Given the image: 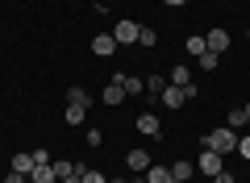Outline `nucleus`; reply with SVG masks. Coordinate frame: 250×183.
<instances>
[{
  "instance_id": "0eeeda50",
  "label": "nucleus",
  "mask_w": 250,
  "mask_h": 183,
  "mask_svg": "<svg viewBox=\"0 0 250 183\" xmlns=\"http://www.w3.org/2000/svg\"><path fill=\"white\" fill-rule=\"evenodd\" d=\"M134 125H138V133H142V138H159V117H154V113H142Z\"/></svg>"
},
{
  "instance_id": "9b49d317",
  "label": "nucleus",
  "mask_w": 250,
  "mask_h": 183,
  "mask_svg": "<svg viewBox=\"0 0 250 183\" xmlns=\"http://www.w3.org/2000/svg\"><path fill=\"white\" fill-rule=\"evenodd\" d=\"M100 96H104V104H121V100H125V87H121V83L113 79V83H108L104 92H100Z\"/></svg>"
},
{
  "instance_id": "c756f323",
  "label": "nucleus",
  "mask_w": 250,
  "mask_h": 183,
  "mask_svg": "<svg viewBox=\"0 0 250 183\" xmlns=\"http://www.w3.org/2000/svg\"><path fill=\"white\" fill-rule=\"evenodd\" d=\"M108 183H125V179H108Z\"/></svg>"
},
{
  "instance_id": "4468645a",
  "label": "nucleus",
  "mask_w": 250,
  "mask_h": 183,
  "mask_svg": "<svg viewBox=\"0 0 250 183\" xmlns=\"http://www.w3.org/2000/svg\"><path fill=\"white\" fill-rule=\"evenodd\" d=\"M67 104H80V108H88V104H92V92H83V87H71V92H67Z\"/></svg>"
},
{
  "instance_id": "bb28decb",
  "label": "nucleus",
  "mask_w": 250,
  "mask_h": 183,
  "mask_svg": "<svg viewBox=\"0 0 250 183\" xmlns=\"http://www.w3.org/2000/svg\"><path fill=\"white\" fill-rule=\"evenodd\" d=\"M59 183H80V171H75V175H67V179H59Z\"/></svg>"
},
{
  "instance_id": "4be33fe9",
  "label": "nucleus",
  "mask_w": 250,
  "mask_h": 183,
  "mask_svg": "<svg viewBox=\"0 0 250 183\" xmlns=\"http://www.w3.org/2000/svg\"><path fill=\"white\" fill-rule=\"evenodd\" d=\"M217 62H221V54H213V50L200 54V67H205V71H217Z\"/></svg>"
},
{
  "instance_id": "7c9ffc66",
  "label": "nucleus",
  "mask_w": 250,
  "mask_h": 183,
  "mask_svg": "<svg viewBox=\"0 0 250 183\" xmlns=\"http://www.w3.org/2000/svg\"><path fill=\"white\" fill-rule=\"evenodd\" d=\"M129 183H146V179H129Z\"/></svg>"
},
{
  "instance_id": "20e7f679",
  "label": "nucleus",
  "mask_w": 250,
  "mask_h": 183,
  "mask_svg": "<svg viewBox=\"0 0 250 183\" xmlns=\"http://www.w3.org/2000/svg\"><path fill=\"white\" fill-rule=\"evenodd\" d=\"M159 100H163V108H184V104H188V87H175V83H167Z\"/></svg>"
},
{
  "instance_id": "423d86ee",
  "label": "nucleus",
  "mask_w": 250,
  "mask_h": 183,
  "mask_svg": "<svg viewBox=\"0 0 250 183\" xmlns=\"http://www.w3.org/2000/svg\"><path fill=\"white\" fill-rule=\"evenodd\" d=\"M205 42H208V50H213V54H225V50H229V34H225V29H208Z\"/></svg>"
},
{
  "instance_id": "6e6552de",
  "label": "nucleus",
  "mask_w": 250,
  "mask_h": 183,
  "mask_svg": "<svg viewBox=\"0 0 250 183\" xmlns=\"http://www.w3.org/2000/svg\"><path fill=\"white\" fill-rule=\"evenodd\" d=\"M117 50V42H113V34H96L92 38V54H100V59H108V54Z\"/></svg>"
},
{
  "instance_id": "1a4fd4ad",
  "label": "nucleus",
  "mask_w": 250,
  "mask_h": 183,
  "mask_svg": "<svg viewBox=\"0 0 250 183\" xmlns=\"http://www.w3.org/2000/svg\"><path fill=\"white\" fill-rule=\"evenodd\" d=\"M29 183H59V175H54V166H50V163H38V166H34V175H29Z\"/></svg>"
},
{
  "instance_id": "393cba45",
  "label": "nucleus",
  "mask_w": 250,
  "mask_h": 183,
  "mask_svg": "<svg viewBox=\"0 0 250 183\" xmlns=\"http://www.w3.org/2000/svg\"><path fill=\"white\" fill-rule=\"evenodd\" d=\"M238 154H242V158H250V133H246V138H238Z\"/></svg>"
},
{
  "instance_id": "c85d7f7f",
  "label": "nucleus",
  "mask_w": 250,
  "mask_h": 183,
  "mask_svg": "<svg viewBox=\"0 0 250 183\" xmlns=\"http://www.w3.org/2000/svg\"><path fill=\"white\" fill-rule=\"evenodd\" d=\"M242 113H246V121H250V104H246V108H242Z\"/></svg>"
},
{
  "instance_id": "f03ea898",
  "label": "nucleus",
  "mask_w": 250,
  "mask_h": 183,
  "mask_svg": "<svg viewBox=\"0 0 250 183\" xmlns=\"http://www.w3.org/2000/svg\"><path fill=\"white\" fill-rule=\"evenodd\" d=\"M138 29H142L138 21H125V17H121L113 29H108V34H113V42H117V46H134V42H138Z\"/></svg>"
},
{
  "instance_id": "aec40b11",
  "label": "nucleus",
  "mask_w": 250,
  "mask_h": 183,
  "mask_svg": "<svg viewBox=\"0 0 250 183\" xmlns=\"http://www.w3.org/2000/svg\"><path fill=\"white\" fill-rule=\"evenodd\" d=\"M171 179H175V183H188V179H192V163H175V166H171Z\"/></svg>"
},
{
  "instance_id": "cd10ccee",
  "label": "nucleus",
  "mask_w": 250,
  "mask_h": 183,
  "mask_svg": "<svg viewBox=\"0 0 250 183\" xmlns=\"http://www.w3.org/2000/svg\"><path fill=\"white\" fill-rule=\"evenodd\" d=\"M163 4H171V9H179V4H188V0H163Z\"/></svg>"
},
{
  "instance_id": "f8f14e48",
  "label": "nucleus",
  "mask_w": 250,
  "mask_h": 183,
  "mask_svg": "<svg viewBox=\"0 0 250 183\" xmlns=\"http://www.w3.org/2000/svg\"><path fill=\"white\" fill-rule=\"evenodd\" d=\"M167 83H175V87H192V71H188L184 62H179V67L171 71V79H167Z\"/></svg>"
},
{
  "instance_id": "412c9836",
  "label": "nucleus",
  "mask_w": 250,
  "mask_h": 183,
  "mask_svg": "<svg viewBox=\"0 0 250 183\" xmlns=\"http://www.w3.org/2000/svg\"><path fill=\"white\" fill-rule=\"evenodd\" d=\"M67 125H83V117H88V108H80V104H67Z\"/></svg>"
},
{
  "instance_id": "a211bd4d",
  "label": "nucleus",
  "mask_w": 250,
  "mask_h": 183,
  "mask_svg": "<svg viewBox=\"0 0 250 183\" xmlns=\"http://www.w3.org/2000/svg\"><path fill=\"white\" fill-rule=\"evenodd\" d=\"M34 154H17V158H13V171H21V175H34Z\"/></svg>"
},
{
  "instance_id": "7ed1b4c3",
  "label": "nucleus",
  "mask_w": 250,
  "mask_h": 183,
  "mask_svg": "<svg viewBox=\"0 0 250 183\" xmlns=\"http://www.w3.org/2000/svg\"><path fill=\"white\" fill-rule=\"evenodd\" d=\"M196 166H200V171L208 175V179H213L217 171H225V163H221V154H217V150H208V146L200 150V158H196Z\"/></svg>"
},
{
  "instance_id": "6ab92c4d",
  "label": "nucleus",
  "mask_w": 250,
  "mask_h": 183,
  "mask_svg": "<svg viewBox=\"0 0 250 183\" xmlns=\"http://www.w3.org/2000/svg\"><path fill=\"white\" fill-rule=\"evenodd\" d=\"M163 87H167V79H163V75H150V79H146V96L159 100V96H163Z\"/></svg>"
},
{
  "instance_id": "b1692460",
  "label": "nucleus",
  "mask_w": 250,
  "mask_h": 183,
  "mask_svg": "<svg viewBox=\"0 0 250 183\" xmlns=\"http://www.w3.org/2000/svg\"><path fill=\"white\" fill-rule=\"evenodd\" d=\"M80 183H108V179H104L100 171H88V166H83V171H80Z\"/></svg>"
},
{
  "instance_id": "39448f33",
  "label": "nucleus",
  "mask_w": 250,
  "mask_h": 183,
  "mask_svg": "<svg viewBox=\"0 0 250 183\" xmlns=\"http://www.w3.org/2000/svg\"><path fill=\"white\" fill-rule=\"evenodd\" d=\"M125 163H129V171H134V175H146V171H150V154H146V150H129Z\"/></svg>"
},
{
  "instance_id": "9d476101",
  "label": "nucleus",
  "mask_w": 250,
  "mask_h": 183,
  "mask_svg": "<svg viewBox=\"0 0 250 183\" xmlns=\"http://www.w3.org/2000/svg\"><path fill=\"white\" fill-rule=\"evenodd\" d=\"M142 179L146 183H175V179H171V166H154V163H150V171H146Z\"/></svg>"
},
{
  "instance_id": "5701e85b",
  "label": "nucleus",
  "mask_w": 250,
  "mask_h": 183,
  "mask_svg": "<svg viewBox=\"0 0 250 183\" xmlns=\"http://www.w3.org/2000/svg\"><path fill=\"white\" fill-rule=\"evenodd\" d=\"M225 125H229V129H233V133H238V129H242V125H246V113H242V108H233V113H229V121H225Z\"/></svg>"
},
{
  "instance_id": "a878e982",
  "label": "nucleus",
  "mask_w": 250,
  "mask_h": 183,
  "mask_svg": "<svg viewBox=\"0 0 250 183\" xmlns=\"http://www.w3.org/2000/svg\"><path fill=\"white\" fill-rule=\"evenodd\" d=\"M213 183H238V179H233L229 171H217V175H213Z\"/></svg>"
},
{
  "instance_id": "ddd939ff",
  "label": "nucleus",
  "mask_w": 250,
  "mask_h": 183,
  "mask_svg": "<svg viewBox=\"0 0 250 183\" xmlns=\"http://www.w3.org/2000/svg\"><path fill=\"white\" fill-rule=\"evenodd\" d=\"M121 87H125V96H138V92H146V79H138V75H125V79H121Z\"/></svg>"
},
{
  "instance_id": "f3484780",
  "label": "nucleus",
  "mask_w": 250,
  "mask_h": 183,
  "mask_svg": "<svg viewBox=\"0 0 250 183\" xmlns=\"http://www.w3.org/2000/svg\"><path fill=\"white\" fill-rule=\"evenodd\" d=\"M138 46H146V50H154V46H159V34H154L150 25H142V29H138Z\"/></svg>"
},
{
  "instance_id": "2eb2a0df",
  "label": "nucleus",
  "mask_w": 250,
  "mask_h": 183,
  "mask_svg": "<svg viewBox=\"0 0 250 183\" xmlns=\"http://www.w3.org/2000/svg\"><path fill=\"white\" fill-rule=\"evenodd\" d=\"M54 175H59V179H67V175H75V171H83V166H75V163H67V158H54Z\"/></svg>"
},
{
  "instance_id": "f257e3e1",
  "label": "nucleus",
  "mask_w": 250,
  "mask_h": 183,
  "mask_svg": "<svg viewBox=\"0 0 250 183\" xmlns=\"http://www.w3.org/2000/svg\"><path fill=\"white\" fill-rule=\"evenodd\" d=\"M205 146L208 150H217V154H233V150H238V133H233L229 129V125H225V129H213V133H208V138H205Z\"/></svg>"
},
{
  "instance_id": "dca6fc26",
  "label": "nucleus",
  "mask_w": 250,
  "mask_h": 183,
  "mask_svg": "<svg viewBox=\"0 0 250 183\" xmlns=\"http://www.w3.org/2000/svg\"><path fill=\"white\" fill-rule=\"evenodd\" d=\"M205 50H208L205 34H188V54H196V59H200V54H205Z\"/></svg>"
}]
</instances>
